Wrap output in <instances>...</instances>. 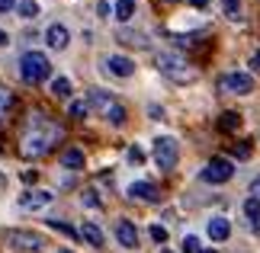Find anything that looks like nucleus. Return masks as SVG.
<instances>
[{"label": "nucleus", "instance_id": "nucleus-4", "mask_svg": "<svg viewBox=\"0 0 260 253\" xmlns=\"http://www.w3.org/2000/svg\"><path fill=\"white\" fill-rule=\"evenodd\" d=\"M52 74V61L42 55V52H26L19 58V77L26 84H42V80Z\"/></svg>", "mask_w": 260, "mask_h": 253}, {"label": "nucleus", "instance_id": "nucleus-18", "mask_svg": "<svg viewBox=\"0 0 260 253\" xmlns=\"http://www.w3.org/2000/svg\"><path fill=\"white\" fill-rule=\"evenodd\" d=\"M113 13H116L119 23H128V19L135 16V0H119V4L113 7Z\"/></svg>", "mask_w": 260, "mask_h": 253}, {"label": "nucleus", "instance_id": "nucleus-1", "mask_svg": "<svg viewBox=\"0 0 260 253\" xmlns=\"http://www.w3.org/2000/svg\"><path fill=\"white\" fill-rule=\"evenodd\" d=\"M61 125L55 122L52 116L45 113H29L26 122H23V131H19V154L36 160V157H45L58 141H61Z\"/></svg>", "mask_w": 260, "mask_h": 253}, {"label": "nucleus", "instance_id": "nucleus-23", "mask_svg": "<svg viewBox=\"0 0 260 253\" xmlns=\"http://www.w3.org/2000/svg\"><path fill=\"white\" fill-rule=\"evenodd\" d=\"M10 106H13V93L0 87V122H4V116H7V109H10Z\"/></svg>", "mask_w": 260, "mask_h": 253}, {"label": "nucleus", "instance_id": "nucleus-16", "mask_svg": "<svg viewBox=\"0 0 260 253\" xmlns=\"http://www.w3.org/2000/svg\"><path fill=\"white\" fill-rule=\"evenodd\" d=\"M61 164H64L68 170H84V151H81V148L61 151Z\"/></svg>", "mask_w": 260, "mask_h": 253}, {"label": "nucleus", "instance_id": "nucleus-31", "mask_svg": "<svg viewBox=\"0 0 260 253\" xmlns=\"http://www.w3.org/2000/svg\"><path fill=\"white\" fill-rule=\"evenodd\" d=\"M16 0H0V13H7V10H13Z\"/></svg>", "mask_w": 260, "mask_h": 253}, {"label": "nucleus", "instance_id": "nucleus-3", "mask_svg": "<svg viewBox=\"0 0 260 253\" xmlns=\"http://www.w3.org/2000/svg\"><path fill=\"white\" fill-rule=\"evenodd\" d=\"M157 67H161V74L167 80H174V84H193V80L199 77V70L177 52H161L157 55Z\"/></svg>", "mask_w": 260, "mask_h": 253}, {"label": "nucleus", "instance_id": "nucleus-6", "mask_svg": "<svg viewBox=\"0 0 260 253\" xmlns=\"http://www.w3.org/2000/svg\"><path fill=\"white\" fill-rule=\"evenodd\" d=\"M177 160H180V144L174 138H157L154 141V164L161 167V170H174L177 167Z\"/></svg>", "mask_w": 260, "mask_h": 253}, {"label": "nucleus", "instance_id": "nucleus-38", "mask_svg": "<svg viewBox=\"0 0 260 253\" xmlns=\"http://www.w3.org/2000/svg\"><path fill=\"white\" fill-rule=\"evenodd\" d=\"M58 253H71V250H58Z\"/></svg>", "mask_w": 260, "mask_h": 253}, {"label": "nucleus", "instance_id": "nucleus-5", "mask_svg": "<svg viewBox=\"0 0 260 253\" xmlns=\"http://www.w3.org/2000/svg\"><path fill=\"white\" fill-rule=\"evenodd\" d=\"M218 90L228 93V96H247L254 90V77L251 74H241V70H232V74L218 77Z\"/></svg>", "mask_w": 260, "mask_h": 253}, {"label": "nucleus", "instance_id": "nucleus-20", "mask_svg": "<svg viewBox=\"0 0 260 253\" xmlns=\"http://www.w3.org/2000/svg\"><path fill=\"white\" fill-rule=\"evenodd\" d=\"M16 10H19L23 19H36L39 16V4H36V0H16Z\"/></svg>", "mask_w": 260, "mask_h": 253}, {"label": "nucleus", "instance_id": "nucleus-27", "mask_svg": "<svg viewBox=\"0 0 260 253\" xmlns=\"http://www.w3.org/2000/svg\"><path fill=\"white\" fill-rule=\"evenodd\" d=\"M151 240H154V244H167V228L151 225Z\"/></svg>", "mask_w": 260, "mask_h": 253}, {"label": "nucleus", "instance_id": "nucleus-14", "mask_svg": "<svg viewBox=\"0 0 260 253\" xmlns=\"http://www.w3.org/2000/svg\"><path fill=\"white\" fill-rule=\"evenodd\" d=\"M77 234H81L84 240H87V244L90 247H93V250H100V247H103L106 244V237H103V231H100L96 225H93V221H84V225H81V231H77Z\"/></svg>", "mask_w": 260, "mask_h": 253}, {"label": "nucleus", "instance_id": "nucleus-2", "mask_svg": "<svg viewBox=\"0 0 260 253\" xmlns=\"http://www.w3.org/2000/svg\"><path fill=\"white\" fill-rule=\"evenodd\" d=\"M87 109H93L100 119H106V122H113V125L125 122V106L119 103L113 93H106V90H90L87 93Z\"/></svg>", "mask_w": 260, "mask_h": 253}, {"label": "nucleus", "instance_id": "nucleus-26", "mask_svg": "<svg viewBox=\"0 0 260 253\" xmlns=\"http://www.w3.org/2000/svg\"><path fill=\"white\" fill-rule=\"evenodd\" d=\"M199 250H203V244H199V237L186 234V237H183V253H199Z\"/></svg>", "mask_w": 260, "mask_h": 253}, {"label": "nucleus", "instance_id": "nucleus-33", "mask_svg": "<svg viewBox=\"0 0 260 253\" xmlns=\"http://www.w3.org/2000/svg\"><path fill=\"white\" fill-rule=\"evenodd\" d=\"M235 154H238V157H247L251 151H247V144H238V148H235Z\"/></svg>", "mask_w": 260, "mask_h": 253}, {"label": "nucleus", "instance_id": "nucleus-19", "mask_svg": "<svg viewBox=\"0 0 260 253\" xmlns=\"http://www.w3.org/2000/svg\"><path fill=\"white\" fill-rule=\"evenodd\" d=\"M52 93L58 99H68V96H71V80H68V77H55L52 80Z\"/></svg>", "mask_w": 260, "mask_h": 253}, {"label": "nucleus", "instance_id": "nucleus-10", "mask_svg": "<svg viewBox=\"0 0 260 253\" xmlns=\"http://www.w3.org/2000/svg\"><path fill=\"white\" fill-rule=\"evenodd\" d=\"M45 42H48V48H55V52H64V48H68V42H71V32H68V26L55 23V26H48V32H45Z\"/></svg>", "mask_w": 260, "mask_h": 253}, {"label": "nucleus", "instance_id": "nucleus-29", "mask_svg": "<svg viewBox=\"0 0 260 253\" xmlns=\"http://www.w3.org/2000/svg\"><path fill=\"white\" fill-rule=\"evenodd\" d=\"M128 160H132V164H142V160H145L142 148H128Z\"/></svg>", "mask_w": 260, "mask_h": 253}, {"label": "nucleus", "instance_id": "nucleus-36", "mask_svg": "<svg viewBox=\"0 0 260 253\" xmlns=\"http://www.w3.org/2000/svg\"><path fill=\"white\" fill-rule=\"evenodd\" d=\"M10 42V39H7V32H4V29H0V45H7Z\"/></svg>", "mask_w": 260, "mask_h": 253}, {"label": "nucleus", "instance_id": "nucleus-30", "mask_svg": "<svg viewBox=\"0 0 260 253\" xmlns=\"http://www.w3.org/2000/svg\"><path fill=\"white\" fill-rule=\"evenodd\" d=\"M109 13H113V7H109L106 0H100V4H96V16H109Z\"/></svg>", "mask_w": 260, "mask_h": 253}, {"label": "nucleus", "instance_id": "nucleus-39", "mask_svg": "<svg viewBox=\"0 0 260 253\" xmlns=\"http://www.w3.org/2000/svg\"><path fill=\"white\" fill-rule=\"evenodd\" d=\"M0 186H4V176H0Z\"/></svg>", "mask_w": 260, "mask_h": 253}, {"label": "nucleus", "instance_id": "nucleus-40", "mask_svg": "<svg viewBox=\"0 0 260 253\" xmlns=\"http://www.w3.org/2000/svg\"><path fill=\"white\" fill-rule=\"evenodd\" d=\"M167 4H177V0H167Z\"/></svg>", "mask_w": 260, "mask_h": 253}, {"label": "nucleus", "instance_id": "nucleus-25", "mask_svg": "<svg viewBox=\"0 0 260 253\" xmlns=\"http://www.w3.org/2000/svg\"><path fill=\"white\" fill-rule=\"evenodd\" d=\"M222 10L232 19H238V13H241V0H222Z\"/></svg>", "mask_w": 260, "mask_h": 253}, {"label": "nucleus", "instance_id": "nucleus-17", "mask_svg": "<svg viewBox=\"0 0 260 253\" xmlns=\"http://www.w3.org/2000/svg\"><path fill=\"white\" fill-rule=\"evenodd\" d=\"M244 215H247V221H251V225L260 228V196H247V199H244Z\"/></svg>", "mask_w": 260, "mask_h": 253}, {"label": "nucleus", "instance_id": "nucleus-7", "mask_svg": "<svg viewBox=\"0 0 260 253\" xmlns=\"http://www.w3.org/2000/svg\"><path fill=\"white\" fill-rule=\"evenodd\" d=\"M199 176H203L206 183H228V179L235 176V164H232L228 157H212Z\"/></svg>", "mask_w": 260, "mask_h": 253}, {"label": "nucleus", "instance_id": "nucleus-28", "mask_svg": "<svg viewBox=\"0 0 260 253\" xmlns=\"http://www.w3.org/2000/svg\"><path fill=\"white\" fill-rule=\"evenodd\" d=\"M84 205H90V208H100V199H96V192H93V189H87V192H84Z\"/></svg>", "mask_w": 260, "mask_h": 253}, {"label": "nucleus", "instance_id": "nucleus-22", "mask_svg": "<svg viewBox=\"0 0 260 253\" xmlns=\"http://www.w3.org/2000/svg\"><path fill=\"white\" fill-rule=\"evenodd\" d=\"M48 228L61 231V234H64V237H71V240H77V237H81V234H77V231H74L71 225H64V221H58V218H52V221H48Z\"/></svg>", "mask_w": 260, "mask_h": 253}, {"label": "nucleus", "instance_id": "nucleus-35", "mask_svg": "<svg viewBox=\"0 0 260 253\" xmlns=\"http://www.w3.org/2000/svg\"><path fill=\"white\" fill-rule=\"evenodd\" d=\"M251 196H260V179H254V192Z\"/></svg>", "mask_w": 260, "mask_h": 253}, {"label": "nucleus", "instance_id": "nucleus-15", "mask_svg": "<svg viewBox=\"0 0 260 253\" xmlns=\"http://www.w3.org/2000/svg\"><path fill=\"white\" fill-rule=\"evenodd\" d=\"M209 237L218 240V244L232 237V225H228V218H212V221H209Z\"/></svg>", "mask_w": 260, "mask_h": 253}, {"label": "nucleus", "instance_id": "nucleus-12", "mask_svg": "<svg viewBox=\"0 0 260 253\" xmlns=\"http://www.w3.org/2000/svg\"><path fill=\"white\" fill-rule=\"evenodd\" d=\"M128 199H138V202H157V186L148 183V179H138V183L128 186Z\"/></svg>", "mask_w": 260, "mask_h": 253}, {"label": "nucleus", "instance_id": "nucleus-21", "mask_svg": "<svg viewBox=\"0 0 260 253\" xmlns=\"http://www.w3.org/2000/svg\"><path fill=\"white\" fill-rule=\"evenodd\" d=\"M238 125H241V116L238 113H222V119H218V128L222 131H235Z\"/></svg>", "mask_w": 260, "mask_h": 253}, {"label": "nucleus", "instance_id": "nucleus-9", "mask_svg": "<svg viewBox=\"0 0 260 253\" xmlns=\"http://www.w3.org/2000/svg\"><path fill=\"white\" fill-rule=\"evenodd\" d=\"M116 240H119L125 250H135V247H138V231H135V225H132L128 218H119V221H116Z\"/></svg>", "mask_w": 260, "mask_h": 253}, {"label": "nucleus", "instance_id": "nucleus-8", "mask_svg": "<svg viewBox=\"0 0 260 253\" xmlns=\"http://www.w3.org/2000/svg\"><path fill=\"white\" fill-rule=\"evenodd\" d=\"M7 244L16 250H26V253H39L45 247V240L36 231H7Z\"/></svg>", "mask_w": 260, "mask_h": 253}, {"label": "nucleus", "instance_id": "nucleus-34", "mask_svg": "<svg viewBox=\"0 0 260 253\" xmlns=\"http://www.w3.org/2000/svg\"><path fill=\"white\" fill-rule=\"evenodd\" d=\"M189 4H193L196 10H203V7H209V0H189Z\"/></svg>", "mask_w": 260, "mask_h": 253}, {"label": "nucleus", "instance_id": "nucleus-41", "mask_svg": "<svg viewBox=\"0 0 260 253\" xmlns=\"http://www.w3.org/2000/svg\"><path fill=\"white\" fill-rule=\"evenodd\" d=\"M161 253H171V250H161Z\"/></svg>", "mask_w": 260, "mask_h": 253}, {"label": "nucleus", "instance_id": "nucleus-37", "mask_svg": "<svg viewBox=\"0 0 260 253\" xmlns=\"http://www.w3.org/2000/svg\"><path fill=\"white\" fill-rule=\"evenodd\" d=\"M199 253H218V250H206V247H203V250H199Z\"/></svg>", "mask_w": 260, "mask_h": 253}, {"label": "nucleus", "instance_id": "nucleus-32", "mask_svg": "<svg viewBox=\"0 0 260 253\" xmlns=\"http://www.w3.org/2000/svg\"><path fill=\"white\" fill-rule=\"evenodd\" d=\"M251 67H254V70H260V48H257V52L251 55Z\"/></svg>", "mask_w": 260, "mask_h": 253}, {"label": "nucleus", "instance_id": "nucleus-11", "mask_svg": "<svg viewBox=\"0 0 260 253\" xmlns=\"http://www.w3.org/2000/svg\"><path fill=\"white\" fill-rule=\"evenodd\" d=\"M106 70H109V74H116V77H132L135 74V61H132V58H125V55H109L106 58Z\"/></svg>", "mask_w": 260, "mask_h": 253}, {"label": "nucleus", "instance_id": "nucleus-24", "mask_svg": "<svg viewBox=\"0 0 260 253\" xmlns=\"http://www.w3.org/2000/svg\"><path fill=\"white\" fill-rule=\"evenodd\" d=\"M68 113H71V119H87L90 109H87L84 99H77V103H71V109H68Z\"/></svg>", "mask_w": 260, "mask_h": 253}, {"label": "nucleus", "instance_id": "nucleus-13", "mask_svg": "<svg viewBox=\"0 0 260 253\" xmlns=\"http://www.w3.org/2000/svg\"><path fill=\"white\" fill-rule=\"evenodd\" d=\"M48 202H52V192H48V189H32V192H26V196L19 199V208L36 211V208H45Z\"/></svg>", "mask_w": 260, "mask_h": 253}]
</instances>
